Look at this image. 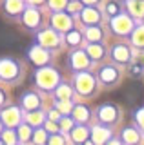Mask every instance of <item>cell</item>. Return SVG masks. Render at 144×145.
<instances>
[{
  "instance_id": "34",
  "label": "cell",
  "mask_w": 144,
  "mask_h": 145,
  "mask_svg": "<svg viewBox=\"0 0 144 145\" xmlns=\"http://www.w3.org/2000/svg\"><path fill=\"white\" fill-rule=\"evenodd\" d=\"M46 129L49 131V133H58V127L53 123V120H49V121H46Z\"/></svg>"
},
{
  "instance_id": "9",
  "label": "cell",
  "mask_w": 144,
  "mask_h": 145,
  "mask_svg": "<svg viewBox=\"0 0 144 145\" xmlns=\"http://www.w3.org/2000/svg\"><path fill=\"white\" fill-rule=\"evenodd\" d=\"M22 20H24V25H28L29 29H35V27L40 25V15L35 9H26L24 15H22Z\"/></svg>"
},
{
  "instance_id": "27",
  "label": "cell",
  "mask_w": 144,
  "mask_h": 145,
  "mask_svg": "<svg viewBox=\"0 0 144 145\" xmlns=\"http://www.w3.org/2000/svg\"><path fill=\"white\" fill-rule=\"evenodd\" d=\"M31 140H33L35 143H44L46 142V131L44 129H37V131H33V136H31Z\"/></svg>"
},
{
  "instance_id": "1",
  "label": "cell",
  "mask_w": 144,
  "mask_h": 145,
  "mask_svg": "<svg viewBox=\"0 0 144 145\" xmlns=\"http://www.w3.org/2000/svg\"><path fill=\"white\" fill-rule=\"evenodd\" d=\"M35 80H37L38 87H42V89H53V87H57V84H58V74H57L55 69L46 67V69H38L37 71Z\"/></svg>"
},
{
  "instance_id": "30",
  "label": "cell",
  "mask_w": 144,
  "mask_h": 145,
  "mask_svg": "<svg viewBox=\"0 0 144 145\" xmlns=\"http://www.w3.org/2000/svg\"><path fill=\"white\" fill-rule=\"evenodd\" d=\"M71 109H73V107L69 105V102H67V100H60V102L57 103V111L60 112V114H66V112H69Z\"/></svg>"
},
{
  "instance_id": "2",
  "label": "cell",
  "mask_w": 144,
  "mask_h": 145,
  "mask_svg": "<svg viewBox=\"0 0 144 145\" xmlns=\"http://www.w3.org/2000/svg\"><path fill=\"white\" fill-rule=\"evenodd\" d=\"M18 76V63L11 58H0V78L11 82Z\"/></svg>"
},
{
  "instance_id": "29",
  "label": "cell",
  "mask_w": 144,
  "mask_h": 145,
  "mask_svg": "<svg viewBox=\"0 0 144 145\" xmlns=\"http://www.w3.org/2000/svg\"><path fill=\"white\" fill-rule=\"evenodd\" d=\"M86 36L91 42H97V40H100V29H98V27H89L86 31Z\"/></svg>"
},
{
  "instance_id": "40",
  "label": "cell",
  "mask_w": 144,
  "mask_h": 145,
  "mask_svg": "<svg viewBox=\"0 0 144 145\" xmlns=\"http://www.w3.org/2000/svg\"><path fill=\"white\" fill-rule=\"evenodd\" d=\"M29 2H31V4H35V6H38V4H42L44 0H29Z\"/></svg>"
},
{
  "instance_id": "3",
  "label": "cell",
  "mask_w": 144,
  "mask_h": 145,
  "mask_svg": "<svg viewBox=\"0 0 144 145\" xmlns=\"http://www.w3.org/2000/svg\"><path fill=\"white\" fill-rule=\"evenodd\" d=\"M20 120H22V114H20V109L17 107H7L0 114V121L6 123L7 127H17L20 123Z\"/></svg>"
},
{
  "instance_id": "31",
  "label": "cell",
  "mask_w": 144,
  "mask_h": 145,
  "mask_svg": "<svg viewBox=\"0 0 144 145\" xmlns=\"http://www.w3.org/2000/svg\"><path fill=\"white\" fill-rule=\"evenodd\" d=\"M66 40H67V44L77 45V44H80V33H77V31H69L67 36H66Z\"/></svg>"
},
{
  "instance_id": "15",
  "label": "cell",
  "mask_w": 144,
  "mask_h": 145,
  "mask_svg": "<svg viewBox=\"0 0 144 145\" xmlns=\"http://www.w3.org/2000/svg\"><path fill=\"white\" fill-rule=\"evenodd\" d=\"M24 9V2L22 0H6V11L9 15H18Z\"/></svg>"
},
{
  "instance_id": "23",
  "label": "cell",
  "mask_w": 144,
  "mask_h": 145,
  "mask_svg": "<svg viewBox=\"0 0 144 145\" xmlns=\"http://www.w3.org/2000/svg\"><path fill=\"white\" fill-rule=\"evenodd\" d=\"M131 42L137 45V47H144V25L137 27L133 31V36H131Z\"/></svg>"
},
{
  "instance_id": "33",
  "label": "cell",
  "mask_w": 144,
  "mask_h": 145,
  "mask_svg": "<svg viewBox=\"0 0 144 145\" xmlns=\"http://www.w3.org/2000/svg\"><path fill=\"white\" fill-rule=\"evenodd\" d=\"M58 121H60V127H58V131H69L71 125H73V121H71L69 118H62V116H60V120H58Z\"/></svg>"
},
{
  "instance_id": "10",
  "label": "cell",
  "mask_w": 144,
  "mask_h": 145,
  "mask_svg": "<svg viewBox=\"0 0 144 145\" xmlns=\"http://www.w3.org/2000/svg\"><path fill=\"white\" fill-rule=\"evenodd\" d=\"M89 63V58H86V53L82 51H77L71 54V65H73V69H86Z\"/></svg>"
},
{
  "instance_id": "36",
  "label": "cell",
  "mask_w": 144,
  "mask_h": 145,
  "mask_svg": "<svg viewBox=\"0 0 144 145\" xmlns=\"http://www.w3.org/2000/svg\"><path fill=\"white\" fill-rule=\"evenodd\" d=\"M49 120L58 121V120H60V112H58V111H51V112H49Z\"/></svg>"
},
{
  "instance_id": "11",
  "label": "cell",
  "mask_w": 144,
  "mask_h": 145,
  "mask_svg": "<svg viewBox=\"0 0 144 145\" xmlns=\"http://www.w3.org/2000/svg\"><path fill=\"white\" fill-rule=\"evenodd\" d=\"M22 105H24V109H28V111H33V109H38L40 100L35 93H26L22 96Z\"/></svg>"
},
{
  "instance_id": "26",
  "label": "cell",
  "mask_w": 144,
  "mask_h": 145,
  "mask_svg": "<svg viewBox=\"0 0 144 145\" xmlns=\"http://www.w3.org/2000/svg\"><path fill=\"white\" fill-rule=\"evenodd\" d=\"M2 142L6 143H17V131H2Z\"/></svg>"
},
{
  "instance_id": "20",
  "label": "cell",
  "mask_w": 144,
  "mask_h": 145,
  "mask_svg": "<svg viewBox=\"0 0 144 145\" xmlns=\"http://www.w3.org/2000/svg\"><path fill=\"white\" fill-rule=\"evenodd\" d=\"M31 136H33V131H31L29 123L20 125L18 131H17V138H18L20 142H28V140H31Z\"/></svg>"
},
{
  "instance_id": "22",
  "label": "cell",
  "mask_w": 144,
  "mask_h": 145,
  "mask_svg": "<svg viewBox=\"0 0 144 145\" xmlns=\"http://www.w3.org/2000/svg\"><path fill=\"white\" fill-rule=\"evenodd\" d=\"M113 58H115L117 62H120V63L128 62V58H129V53H128V49H126V47H122V45L115 47V49H113Z\"/></svg>"
},
{
  "instance_id": "17",
  "label": "cell",
  "mask_w": 144,
  "mask_h": 145,
  "mask_svg": "<svg viewBox=\"0 0 144 145\" xmlns=\"http://www.w3.org/2000/svg\"><path fill=\"white\" fill-rule=\"evenodd\" d=\"M89 136V131L86 127H75V129H71V138H73V142H86Z\"/></svg>"
},
{
  "instance_id": "32",
  "label": "cell",
  "mask_w": 144,
  "mask_h": 145,
  "mask_svg": "<svg viewBox=\"0 0 144 145\" xmlns=\"http://www.w3.org/2000/svg\"><path fill=\"white\" fill-rule=\"evenodd\" d=\"M67 6V0H49V7L55 9V11H60Z\"/></svg>"
},
{
  "instance_id": "13",
  "label": "cell",
  "mask_w": 144,
  "mask_h": 145,
  "mask_svg": "<svg viewBox=\"0 0 144 145\" xmlns=\"http://www.w3.org/2000/svg\"><path fill=\"white\" fill-rule=\"evenodd\" d=\"M128 9L135 16L144 15V0H128Z\"/></svg>"
},
{
  "instance_id": "4",
  "label": "cell",
  "mask_w": 144,
  "mask_h": 145,
  "mask_svg": "<svg viewBox=\"0 0 144 145\" xmlns=\"http://www.w3.org/2000/svg\"><path fill=\"white\" fill-rule=\"evenodd\" d=\"M111 27H113L115 33L119 35H128L129 31L133 29V24H131V18L126 16V15H119L111 20Z\"/></svg>"
},
{
  "instance_id": "38",
  "label": "cell",
  "mask_w": 144,
  "mask_h": 145,
  "mask_svg": "<svg viewBox=\"0 0 144 145\" xmlns=\"http://www.w3.org/2000/svg\"><path fill=\"white\" fill-rule=\"evenodd\" d=\"M108 13H110V15H115V13H117V6H115V4H110V6H108Z\"/></svg>"
},
{
  "instance_id": "16",
  "label": "cell",
  "mask_w": 144,
  "mask_h": 145,
  "mask_svg": "<svg viewBox=\"0 0 144 145\" xmlns=\"http://www.w3.org/2000/svg\"><path fill=\"white\" fill-rule=\"evenodd\" d=\"M91 134H93V142L95 143H104V142H108V138H110V131L102 129V127H95Z\"/></svg>"
},
{
  "instance_id": "12",
  "label": "cell",
  "mask_w": 144,
  "mask_h": 145,
  "mask_svg": "<svg viewBox=\"0 0 144 145\" xmlns=\"http://www.w3.org/2000/svg\"><path fill=\"white\" fill-rule=\"evenodd\" d=\"M98 116H100L102 121H108V123H110V121L115 120L117 111H115V107H111V105H102L98 109Z\"/></svg>"
},
{
  "instance_id": "41",
  "label": "cell",
  "mask_w": 144,
  "mask_h": 145,
  "mask_svg": "<svg viewBox=\"0 0 144 145\" xmlns=\"http://www.w3.org/2000/svg\"><path fill=\"white\" fill-rule=\"evenodd\" d=\"M2 103H4V93L0 91V105H2Z\"/></svg>"
},
{
  "instance_id": "35",
  "label": "cell",
  "mask_w": 144,
  "mask_h": 145,
  "mask_svg": "<svg viewBox=\"0 0 144 145\" xmlns=\"http://www.w3.org/2000/svg\"><path fill=\"white\" fill-rule=\"evenodd\" d=\"M137 121H139V125H141L142 131H144V109H141V111L137 112Z\"/></svg>"
},
{
  "instance_id": "19",
  "label": "cell",
  "mask_w": 144,
  "mask_h": 145,
  "mask_svg": "<svg viewBox=\"0 0 144 145\" xmlns=\"http://www.w3.org/2000/svg\"><path fill=\"white\" fill-rule=\"evenodd\" d=\"M117 76H119V72H117L113 67H104V69L100 71V80L106 82V84H111V82H115Z\"/></svg>"
},
{
  "instance_id": "25",
  "label": "cell",
  "mask_w": 144,
  "mask_h": 145,
  "mask_svg": "<svg viewBox=\"0 0 144 145\" xmlns=\"http://www.w3.org/2000/svg\"><path fill=\"white\" fill-rule=\"evenodd\" d=\"M102 53H104V49L100 47V45H97V44H89V47H88V54L91 58H100L102 56Z\"/></svg>"
},
{
  "instance_id": "6",
  "label": "cell",
  "mask_w": 144,
  "mask_h": 145,
  "mask_svg": "<svg viewBox=\"0 0 144 145\" xmlns=\"http://www.w3.org/2000/svg\"><path fill=\"white\" fill-rule=\"evenodd\" d=\"M38 44L46 49L48 47H57L58 45V35L51 29H46V31H42V33H38Z\"/></svg>"
},
{
  "instance_id": "5",
  "label": "cell",
  "mask_w": 144,
  "mask_h": 145,
  "mask_svg": "<svg viewBox=\"0 0 144 145\" xmlns=\"http://www.w3.org/2000/svg\"><path fill=\"white\" fill-rule=\"evenodd\" d=\"M95 87V80L89 72H79L77 74V91L80 94H89Z\"/></svg>"
},
{
  "instance_id": "14",
  "label": "cell",
  "mask_w": 144,
  "mask_h": 145,
  "mask_svg": "<svg viewBox=\"0 0 144 145\" xmlns=\"http://www.w3.org/2000/svg\"><path fill=\"white\" fill-rule=\"evenodd\" d=\"M26 120H28V123L31 127H38V125H42V121H44V114L38 112L37 109H33V111H29V114L26 116Z\"/></svg>"
},
{
  "instance_id": "7",
  "label": "cell",
  "mask_w": 144,
  "mask_h": 145,
  "mask_svg": "<svg viewBox=\"0 0 144 145\" xmlns=\"http://www.w3.org/2000/svg\"><path fill=\"white\" fill-rule=\"evenodd\" d=\"M29 58H31V62H33L35 65H44V63L48 62L49 54L46 51V47H42V45H35V47L29 49Z\"/></svg>"
},
{
  "instance_id": "43",
  "label": "cell",
  "mask_w": 144,
  "mask_h": 145,
  "mask_svg": "<svg viewBox=\"0 0 144 145\" xmlns=\"http://www.w3.org/2000/svg\"><path fill=\"white\" fill-rule=\"evenodd\" d=\"M0 133H2V123H0Z\"/></svg>"
},
{
  "instance_id": "28",
  "label": "cell",
  "mask_w": 144,
  "mask_h": 145,
  "mask_svg": "<svg viewBox=\"0 0 144 145\" xmlns=\"http://www.w3.org/2000/svg\"><path fill=\"white\" fill-rule=\"evenodd\" d=\"M124 142H128V143H137V142H139V134L135 133L133 129H126V131H124Z\"/></svg>"
},
{
  "instance_id": "24",
  "label": "cell",
  "mask_w": 144,
  "mask_h": 145,
  "mask_svg": "<svg viewBox=\"0 0 144 145\" xmlns=\"http://www.w3.org/2000/svg\"><path fill=\"white\" fill-rule=\"evenodd\" d=\"M71 96V89L67 85H58L57 87V98L58 100H69Z\"/></svg>"
},
{
  "instance_id": "37",
  "label": "cell",
  "mask_w": 144,
  "mask_h": 145,
  "mask_svg": "<svg viewBox=\"0 0 144 145\" xmlns=\"http://www.w3.org/2000/svg\"><path fill=\"white\" fill-rule=\"evenodd\" d=\"M48 142L49 143H64V138H62V136H53V138H49Z\"/></svg>"
},
{
  "instance_id": "8",
  "label": "cell",
  "mask_w": 144,
  "mask_h": 145,
  "mask_svg": "<svg viewBox=\"0 0 144 145\" xmlns=\"http://www.w3.org/2000/svg\"><path fill=\"white\" fill-rule=\"evenodd\" d=\"M51 24H53V27H55L57 31H69L71 29V18L67 16V15H64V13L58 11L57 15H53Z\"/></svg>"
},
{
  "instance_id": "39",
  "label": "cell",
  "mask_w": 144,
  "mask_h": 145,
  "mask_svg": "<svg viewBox=\"0 0 144 145\" xmlns=\"http://www.w3.org/2000/svg\"><path fill=\"white\" fill-rule=\"evenodd\" d=\"M67 7H69V11H79V9H80V6H79V4H69Z\"/></svg>"
},
{
  "instance_id": "18",
  "label": "cell",
  "mask_w": 144,
  "mask_h": 145,
  "mask_svg": "<svg viewBox=\"0 0 144 145\" xmlns=\"http://www.w3.org/2000/svg\"><path fill=\"white\" fill-rule=\"evenodd\" d=\"M71 112H73V118L77 121H80V123H82V121H86L88 118H89V111L84 105H77L75 109H71Z\"/></svg>"
},
{
  "instance_id": "21",
  "label": "cell",
  "mask_w": 144,
  "mask_h": 145,
  "mask_svg": "<svg viewBox=\"0 0 144 145\" xmlns=\"http://www.w3.org/2000/svg\"><path fill=\"white\" fill-rule=\"evenodd\" d=\"M98 18H100V16H98V13L95 11V9H84V11H82V20L84 22H86V24H97V22H98Z\"/></svg>"
},
{
  "instance_id": "42",
  "label": "cell",
  "mask_w": 144,
  "mask_h": 145,
  "mask_svg": "<svg viewBox=\"0 0 144 145\" xmlns=\"http://www.w3.org/2000/svg\"><path fill=\"white\" fill-rule=\"evenodd\" d=\"M82 2H86V4H97V0H82Z\"/></svg>"
}]
</instances>
